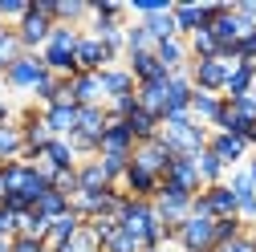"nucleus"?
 Segmentation results:
<instances>
[{"label":"nucleus","mask_w":256,"mask_h":252,"mask_svg":"<svg viewBox=\"0 0 256 252\" xmlns=\"http://www.w3.org/2000/svg\"><path fill=\"white\" fill-rule=\"evenodd\" d=\"M4 122H16V118H12V106L0 98V126H4Z\"/></svg>","instance_id":"49530a36"},{"label":"nucleus","mask_w":256,"mask_h":252,"mask_svg":"<svg viewBox=\"0 0 256 252\" xmlns=\"http://www.w3.org/2000/svg\"><path fill=\"white\" fill-rule=\"evenodd\" d=\"M163 183L179 187V192H187V196H200V192H204V179H200V171H196V159H183V154H175V159H171Z\"/></svg>","instance_id":"ddd939ff"},{"label":"nucleus","mask_w":256,"mask_h":252,"mask_svg":"<svg viewBox=\"0 0 256 252\" xmlns=\"http://www.w3.org/2000/svg\"><path fill=\"white\" fill-rule=\"evenodd\" d=\"M252 90H256V66H248V61H236L232 74H228V86H224V98L236 102V98H248Z\"/></svg>","instance_id":"4be33fe9"},{"label":"nucleus","mask_w":256,"mask_h":252,"mask_svg":"<svg viewBox=\"0 0 256 252\" xmlns=\"http://www.w3.org/2000/svg\"><path fill=\"white\" fill-rule=\"evenodd\" d=\"M187 74H191V86H196V90L220 94V98H224V86H228L232 66H228V61H220V57H208V61H191Z\"/></svg>","instance_id":"39448f33"},{"label":"nucleus","mask_w":256,"mask_h":252,"mask_svg":"<svg viewBox=\"0 0 256 252\" xmlns=\"http://www.w3.org/2000/svg\"><path fill=\"white\" fill-rule=\"evenodd\" d=\"M53 16H45V12H37V8H28V16L16 24V37H20V49L24 53H41L45 45H49V37H53Z\"/></svg>","instance_id":"423d86ee"},{"label":"nucleus","mask_w":256,"mask_h":252,"mask_svg":"<svg viewBox=\"0 0 256 252\" xmlns=\"http://www.w3.org/2000/svg\"><path fill=\"white\" fill-rule=\"evenodd\" d=\"M134 146H138V138L130 134V126L118 122V118H110V126L102 130V138H98V154H134Z\"/></svg>","instance_id":"4468645a"},{"label":"nucleus","mask_w":256,"mask_h":252,"mask_svg":"<svg viewBox=\"0 0 256 252\" xmlns=\"http://www.w3.org/2000/svg\"><path fill=\"white\" fill-rule=\"evenodd\" d=\"M106 66H118V61L110 57V49L90 33V28H82V41H78V70L82 74H98Z\"/></svg>","instance_id":"1a4fd4ad"},{"label":"nucleus","mask_w":256,"mask_h":252,"mask_svg":"<svg viewBox=\"0 0 256 252\" xmlns=\"http://www.w3.org/2000/svg\"><path fill=\"white\" fill-rule=\"evenodd\" d=\"M248 228L240 224V216H228V220H216V248H224V244H232V240H240Z\"/></svg>","instance_id":"c9c22d12"},{"label":"nucleus","mask_w":256,"mask_h":252,"mask_svg":"<svg viewBox=\"0 0 256 252\" xmlns=\"http://www.w3.org/2000/svg\"><path fill=\"white\" fill-rule=\"evenodd\" d=\"M90 16H94V20H106V24H122L126 8L118 4V0H94V4H90Z\"/></svg>","instance_id":"e433bc0d"},{"label":"nucleus","mask_w":256,"mask_h":252,"mask_svg":"<svg viewBox=\"0 0 256 252\" xmlns=\"http://www.w3.org/2000/svg\"><path fill=\"white\" fill-rule=\"evenodd\" d=\"M191 200H196V196H187V192H179V187L163 183V187H158V196H154L150 204H154L158 220H163V228H171V232H175L183 220L191 216Z\"/></svg>","instance_id":"20e7f679"},{"label":"nucleus","mask_w":256,"mask_h":252,"mask_svg":"<svg viewBox=\"0 0 256 252\" xmlns=\"http://www.w3.org/2000/svg\"><path fill=\"white\" fill-rule=\"evenodd\" d=\"M158 138L167 142V150H171V154L196 159L200 150H208V138H212V130H208V126H200L191 114H179V118H167V122H163Z\"/></svg>","instance_id":"f257e3e1"},{"label":"nucleus","mask_w":256,"mask_h":252,"mask_svg":"<svg viewBox=\"0 0 256 252\" xmlns=\"http://www.w3.org/2000/svg\"><path fill=\"white\" fill-rule=\"evenodd\" d=\"M0 167H4V163H0Z\"/></svg>","instance_id":"864d4df0"},{"label":"nucleus","mask_w":256,"mask_h":252,"mask_svg":"<svg viewBox=\"0 0 256 252\" xmlns=\"http://www.w3.org/2000/svg\"><path fill=\"white\" fill-rule=\"evenodd\" d=\"M98 163H102V171L110 175V183L118 187L122 175H126V167H130V154H98Z\"/></svg>","instance_id":"4c0bfd02"},{"label":"nucleus","mask_w":256,"mask_h":252,"mask_svg":"<svg viewBox=\"0 0 256 252\" xmlns=\"http://www.w3.org/2000/svg\"><path fill=\"white\" fill-rule=\"evenodd\" d=\"M118 187H122V192L130 196V200H154V196H158V187H163V179H158V175H150V171H142L138 163H130Z\"/></svg>","instance_id":"f8f14e48"},{"label":"nucleus","mask_w":256,"mask_h":252,"mask_svg":"<svg viewBox=\"0 0 256 252\" xmlns=\"http://www.w3.org/2000/svg\"><path fill=\"white\" fill-rule=\"evenodd\" d=\"M78 163H82V159H78L74 142H70V138H53V142L45 146V154H41L37 167H49V171H74Z\"/></svg>","instance_id":"6ab92c4d"},{"label":"nucleus","mask_w":256,"mask_h":252,"mask_svg":"<svg viewBox=\"0 0 256 252\" xmlns=\"http://www.w3.org/2000/svg\"><path fill=\"white\" fill-rule=\"evenodd\" d=\"M236 57H240V61H248V66H256V33H248V37L236 45Z\"/></svg>","instance_id":"c03bdc74"},{"label":"nucleus","mask_w":256,"mask_h":252,"mask_svg":"<svg viewBox=\"0 0 256 252\" xmlns=\"http://www.w3.org/2000/svg\"><path fill=\"white\" fill-rule=\"evenodd\" d=\"M78 179H82V192H106V187H114V183H110V175L102 171V163H98V159L78 163Z\"/></svg>","instance_id":"c85d7f7f"},{"label":"nucleus","mask_w":256,"mask_h":252,"mask_svg":"<svg viewBox=\"0 0 256 252\" xmlns=\"http://www.w3.org/2000/svg\"><path fill=\"white\" fill-rule=\"evenodd\" d=\"M224 106H228V102H224L220 94H204V90L191 94V118H196L200 126H208V130H216V126H220Z\"/></svg>","instance_id":"dca6fc26"},{"label":"nucleus","mask_w":256,"mask_h":252,"mask_svg":"<svg viewBox=\"0 0 256 252\" xmlns=\"http://www.w3.org/2000/svg\"><path fill=\"white\" fill-rule=\"evenodd\" d=\"M142 252H171V244H158V248H142Z\"/></svg>","instance_id":"de8ad7c7"},{"label":"nucleus","mask_w":256,"mask_h":252,"mask_svg":"<svg viewBox=\"0 0 256 252\" xmlns=\"http://www.w3.org/2000/svg\"><path fill=\"white\" fill-rule=\"evenodd\" d=\"M171 159H175V154L167 150V142H163V138H150V142H138V146H134V154H130V163H138L142 171H150V175H158V179L167 175Z\"/></svg>","instance_id":"9b49d317"},{"label":"nucleus","mask_w":256,"mask_h":252,"mask_svg":"<svg viewBox=\"0 0 256 252\" xmlns=\"http://www.w3.org/2000/svg\"><path fill=\"white\" fill-rule=\"evenodd\" d=\"M45 78H49V70H45L41 53H20L12 66H8V74H4V86L8 90H20V94H33Z\"/></svg>","instance_id":"7ed1b4c3"},{"label":"nucleus","mask_w":256,"mask_h":252,"mask_svg":"<svg viewBox=\"0 0 256 252\" xmlns=\"http://www.w3.org/2000/svg\"><path fill=\"white\" fill-rule=\"evenodd\" d=\"M106 110H110V118L126 122L130 114H138V94H126V98H114V102H106Z\"/></svg>","instance_id":"58836bf2"},{"label":"nucleus","mask_w":256,"mask_h":252,"mask_svg":"<svg viewBox=\"0 0 256 252\" xmlns=\"http://www.w3.org/2000/svg\"><path fill=\"white\" fill-rule=\"evenodd\" d=\"M45 126L53 130V138H70V134L78 130V106H74V102L45 106Z\"/></svg>","instance_id":"aec40b11"},{"label":"nucleus","mask_w":256,"mask_h":252,"mask_svg":"<svg viewBox=\"0 0 256 252\" xmlns=\"http://www.w3.org/2000/svg\"><path fill=\"white\" fill-rule=\"evenodd\" d=\"M179 252H216V220L208 216H187L175 228Z\"/></svg>","instance_id":"f03ea898"},{"label":"nucleus","mask_w":256,"mask_h":252,"mask_svg":"<svg viewBox=\"0 0 256 252\" xmlns=\"http://www.w3.org/2000/svg\"><path fill=\"white\" fill-rule=\"evenodd\" d=\"M12 252H53L45 240H33V236H12Z\"/></svg>","instance_id":"37998d69"},{"label":"nucleus","mask_w":256,"mask_h":252,"mask_svg":"<svg viewBox=\"0 0 256 252\" xmlns=\"http://www.w3.org/2000/svg\"><path fill=\"white\" fill-rule=\"evenodd\" d=\"M110 126V110L106 106H78V130L82 138H102V130Z\"/></svg>","instance_id":"5701e85b"},{"label":"nucleus","mask_w":256,"mask_h":252,"mask_svg":"<svg viewBox=\"0 0 256 252\" xmlns=\"http://www.w3.org/2000/svg\"><path fill=\"white\" fill-rule=\"evenodd\" d=\"M191 94H196V86H191V74L179 70L167 78V110H163V122L167 118H179V114H191Z\"/></svg>","instance_id":"9d476101"},{"label":"nucleus","mask_w":256,"mask_h":252,"mask_svg":"<svg viewBox=\"0 0 256 252\" xmlns=\"http://www.w3.org/2000/svg\"><path fill=\"white\" fill-rule=\"evenodd\" d=\"M196 171H200L204 187H216V183H224V179H228V167H224L212 150H200V154H196Z\"/></svg>","instance_id":"cd10ccee"},{"label":"nucleus","mask_w":256,"mask_h":252,"mask_svg":"<svg viewBox=\"0 0 256 252\" xmlns=\"http://www.w3.org/2000/svg\"><path fill=\"white\" fill-rule=\"evenodd\" d=\"M33 212H41L45 220H49V224H53V220L57 216H66V212H74V204H70V196H61V192H53V187H49V192L37 200V208Z\"/></svg>","instance_id":"c756f323"},{"label":"nucleus","mask_w":256,"mask_h":252,"mask_svg":"<svg viewBox=\"0 0 256 252\" xmlns=\"http://www.w3.org/2000/svg\"><path fill=\"white\" fill-rule=\"evenodd\" d=\"M248 175H252V183H256V154H252V163H248Z\"/></svg>","instance_id":"09e8293b"},{"label":"nucleus","mask_w":256,"mask_h":252,"mask_svg":"<svg viewBox=\"0 0 256 252\" xmlns=\"http://www.w3.org/2000/svg\"><path fill=\"white\" fill-rule=\"evenodd\" d=\"M175 4H171V0H134V4H130V12L138 16V20H146V16H154V12H171Z\"/></svg>","instance_id":"79ce46f5"},{"label":"nucleus","mask_w":256,"mask_h":252,"mask_svg":"<svg viewBox=\"0 0 256 252\" xmlns=\"http://www.w3.org/2000/svg\"><path fill=\"white\" fill-rule=\"evenodd\" d=\"M126 126H130V134H134L138 142H150V138H158V130H163V118H154V114H146V110L138 106V114L126 118Z\"/></svg>","instance_id":"bb28decb"},{"label":"nucleus","mask_w":256,"mask_h":252,"mask_svg":"<svg viewBox=\"0 0 256 252\" xmlns=\"http://www.w3.org/2000/svg\"><path fill=\"white\" fill-rule=\"evenodd\" d=\"M126 70L134 74V82H138V86L171 78V70H163V61H158L154 53H130V57H126Z\"/></svg>","instance_id":"a211bd4d"},{"label":"nucleus","mask_w":256,"mask_h":252,"mask_svg":"<svg viewBox=\"0 0 256 252\" xmlns=\"http://www.w3.org/2000/svg\"><path fill=\"white\" fill-rule=\"evenodd\" d=\"M86 16H90V4H86V0H57V24L78 28Z\"/></svg>","instance_id":"473e14b6"},{"label":"nucleus","mask_w":256,"mask_h":252,"mask_svg":"<svg viewBox=\"0 0 256 252\" xmlns=\"http://www.w3.org/2000/svg\"><path fill=\"white\" fill-rule=\"evenodd\" d=\"M82 228H86V220H82L78 212H66V216H57L53 224H49V236H45V240H49V248H61L66 240H74Z\"/></svg>","instance_id":"b1692460"},{"label":"nucleus","mask_w":256,"mask_h":252,"mask_svg":"<svg viewBox=\"0 0 256 252\" xmlns=\"http://www.w3.org/2000/svg\"><path fill=\"white\" fill-rule=\"evenodd\" d=\"M4 28H8V24H4V20H0V33H4Z\"/></svg>","instance_id":"8fccbe9b"},{"label":"nucleus","mask_w":256,"mask_h":252,"mask_svg":"<svg viewBox=\"0 0 256 252\" xmlns=\"http://www.w3.org/2000/svg\"><path fill=\"white\" fill-rule=\"evenodd\" d=\"M24 154V134L16 122H4L0 126V163H16Z\"/></svg>","instance_id":"a878e982"},{"label":"nucleus","mask_w":256,"mask_h":252,"mask_svg":"<svg viewBox=\"0 0 256 252\" xmlns=\"http://www.w3.org/2000/svg\"><path fill=\"white\" fill-rule=\"evenodd\" d=\"M53 192H61V196H70V200H74V196L82 192V179H78V167H74V171H57V175H53Z\"/></svg>","instance_id":"ea45409f"},{"label":"nucleus","mask_w":256,"mask_h":252,"mask_svg":"<svg viewBox=\"0 0 256 252\" xmlns=\"http://www.w3.org/2000/svg\"><path fill=\"white\" fill-rule=\"evenodd\" d=\"M208 150H212L216 159L232 171V167H244V154L252 150V142H248V138H236V134H224V130H212Z\"/></svg>","instance_id":"6e6552de"},{"label":"nucleus","mask_w":256,"mask_h":252,"mask_svg":"<svg viewBox=\"0 0 256 252\" xmlns=\"http://www.w3.org/2000/svg\"><path fill=\"white\" fill-rule=\"evenodd\" d=\"M98 78H102V94H106V102L126 98V94H138V82H134V74L126 70V66H106V70H98Z\"/></svg>","instance_id":"2eb2a0df"},{"label":"nucleus","mask_w":256,"mask_h":252,"mask_svg":"<svg viewBox=\"0 0 256 252\" xmlns=\"http://www.w3.org/2000/svg\"><path fill=\"white\" fill-rule=\"evenodd\" d=\"M224 183L232 187V196H236V204H240V200H252V196H256V183H252L248 167H232V171H228V179H224Z\"/></svg>","instance_id":"72a5a7b5"},{"label":"nucleus","mask_w":256,"mask_h":252,"mask_svg":"<svg viewBox=\"0 0 256 252\" xmlns=\"http://www.w3.org/2000/svg\"><path fill=\"white\" fill-rule=\"evenodd\" d=\"M102 252H142V244H138L130 232H122V228H118V232L102 244Z\"/></svg>","instance_id":"a19ab883"},{"label":"nucleus","mask_w":256,"mask_h":252,"mask_svg":"<svg viewBox=\"0 0 256 252\" xmlns=\"http://www.w3.org/2000/svg\"><path fill=\"white\" fill-rule=\"evenodd\" d=\"M138 106H142L146 114H154V118H163V110H167V78L138 86Z\"/></svg>","instance_id":"393cba45"},{"label":"nucleus","mask_w":256,"mask_h":252,"mask_svg":"<svg viewBox=\"0 0 256 252\" xmlns=\"http://www.w3.org/2000/svg\"><path fill=\"white\" fill-rule=\"evenodd\" d=\"M232 8H236V12L244 16V20H252V24H256V0H236Z\"/></svg>","instance_id":"a18cd8bd"},{"label":"nucleus","mask_w":256,"mask_h":252,"mask_svg":"<svg viewBox=\"0 0 256 252\" xmlns=\"http://www.w3.org/2000/svg\"><path fill=\"white\" fill-rule=\"evenodd\" d=\"M24 49H20V37H16V28H4L0 33V82H4V74H8V66L20 57Z\"/></svg>","instance_id":"2f4dec72"},{"label":"nucleus","mask_w":256,"mask_h":252,"mask_svg":"<svg viewBox=\"0 0 256 252\" xmlns=\"http://www.w3.org/2000/svg\"><path fill=\"white\" fill-rule=\"evenodd\" d=\"M130 53H154V37L146 33L138 20L126 24V57H130Z\"/></svg>","instance_id":"f704fd0d"},{"label":"nucleus","mask_w":256,"mask_h":252,"mask_svg":"<svg viewBox=\"0 0 256 252\" xmlns=\"http://www.w3.org/2000/svg\"><path fill=\"white\" fill-rule=\"evenodd\" d=\"M220 12H224V4H175L171 8L179 37H191V33H200V28H208Z\"/></svg>","instance_id":"0eeeda50"},{"label":"nucleus","mask_w":256,"mask_h":252,"mask_svg":"<svg viewBox=\"0 0 256 252\" xmlns=\"http://www.w3.org/2000/svg\"><path fill=\"white\" fill-rule=\"evenodd\" d=\"M138 24L154 37V45H158V41H167V37H179V28H175V16H171V12H154V16L138 20Z\"/></svg>","instance_id":"7c9ffc66"},{"label":"nucleus","mask_w":256,"mask_h":252,"mask_svg":"<svg viewBox=\"0 0 256 252\" xmlns=\"http://www.w3.org/2000/svg\"><path fill=\"white\" fill-rule=\"evenodd\" d=\"M252 150H256V134H252Z\"/></svg>","instance_id":"3c124183"},{"label":"nucleus","mask_w":256,"mask_h":252,"mask_svg":"<svg viewBox=\"0 0 256 252\" xmlns=\"http://www.w3.org/2000/svg\"><path fill=\"white\" fill-rule=\"evenodd\" d=\"M70 90H74V102L78 106H106V94H102V78L98 74L70 78Z\"/></svg>","instance_id":"412c9836"},{"label":"nucleus","mask_w":256,"mask_h":252,"mask_svg":"<svg viewBox=\"0 0 256 252\" xmlns=\"http://www.w3.org/2000/svg\"><path fill=\"white\" fill-rule=\"evenodd\" d=\"M252 98H256V90H252Z\"/></svg>","instance_id":"603ef678"},{"label":"nucleus","mask_w":256,"mask_h":252,"mask_svg":"<svg viewBox=\"0 0 256 252\" xmlns=\"http://www.w3.org/2000/svg\"><path fill=\"white\" fill-rule=\"evenodd\" d=\"M154 57L163 61V70L179 74V70H191V49H187V37H167L154 45Z\"/></svg>","instance_id":"f3484780"}]
</instances>
